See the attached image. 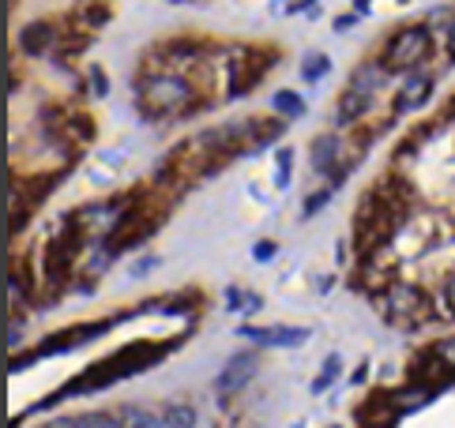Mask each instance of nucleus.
Segmentation results:
<instances>
[{
	"label": "nucleus",
	"mask_w": 455,
	"mask_h": 428,
	"mask_svg": "<svg viewBox=\"0 0 455 428\" xmlns=\"http://www.w3.org/2000/svg\"><path fill=\"white\" fill-rule=\"evenodd\" d=\"M226 301H230V308H234V312H256L260 308V297L237 290V286H230V290H226Z\"/></svg>",
	"instance_id": "obj_9"
},
{
	"label": "nucleus",
	"mask_w": 455,
	"mask_h": 428,
	"mask_svg": "<svg viewBox=\"0 0 455 428\" xmlns=\"http://www.w3.org/2000/svg\"><path fill=\"white\" fill-rule=\"evenodd\" d=\"M290 165H294V151H278V184L290 181Z\"/></svg>",
	"instance_id": "obj_15"
},
{
	"label": "nucleus",
	"mask_w": 455,
	"mask_h": 428,
	"mask_svg": "<svg viewBox=\"0 0 455 428\" xmlns=\"http://www.w3.org/2000/svg\"><path fill=\"white\" fill-rule=\"evenodd\" d=\"M444 304H448V312L455 315V278H452L448 286H444Z\"/></svg>",
	"instance_id": "obj_17"
},
{
	"label": "nucleus",
	"mask_w": 455,
	"mask_h": 428,
	"mask_svg": "<svg viewBox=\"0 0 455 428\" xmlns=\"http://www.w3.org/2000/svg\"><path fill=\"white\" fill-rule=\"evenodd\" d=\"M380 304H384L388 320H422L429 301H425V293H417L414 286H392Z\"/></svg>",
	"instance_id": "obj_2"
},
{
	"label": "nucleus",
	"mask_w": 455,
	"mask_h": 428,
	"mask_svg": "<svg viewBox=\"0 0 455 428\" xmlns=\"http://www.w3.org/2000/svg\"><path fill=\"white\" fill-rule=\"evenodd\" d=\"M365 109H369V94H361V90L350 87L346 94L339 98V124H354Z\"/></svg>",
	"instance_id": "obj_7"
},
{
	"label": "nucleus",
	"mask_w": 455,
	"mask_h": 428,
	"mask_svg": "<svg viewBox=\"0 0 455 428\" xmlns=\"http://www.w3.org/2000/svg\"><path fill=\"white\" fill-rule=\"evenodd\" d=\"M166 421H170V428H192L196 425V409L192 406H170L166 409Z\"/></svg>",
	"instance_id": "obj_12"
},
{
	"label": "nucleus",
	"mask_w": 455,
	"mask_h": 428,
	"mask_svg": "<svg viewBox=\"0 0 455 428\" xmlns=\"http://www.w3.org/2000/svg\"><path fill=\"white\" fill-rule=\"evenodd\" d=\"M275 109L278 113H286V117H297V113H305V101L294 94V90H278L275 94Z\"/></svg>",
	"instance_id": "obj_11"
},
{
	"label": "nucleus",
	"mask_w": 455,
	"mask_h": 428,
	"mask_svg": "<svg viewBox=\"0 0 455 428\" xmlns=\"http://www.w3.org/2000/svg\"><path fill=\"white\" fill-rule=\"evenodd\" d=\"M241 334L264 342V346H297V342L309 338L305 327H241Z\"/></svg>",
	"instance_id": "obj_4"
},
{
	"label": "nucleus",
	"mask_w": 455,
	"mask_h": 428,
	"mask_svg": "<svg viewBox=\"0 0 455 428\" xmlns=\"http://www.w3.org/2000/svg\"><path fill=\"white\" fill-rule=\"evenodd\" d=\"M380 83H384V72L373 68V64H365V68H361L358 76H354V90H361V94L373 98V90L380 87Z\"/></svg>",
	"instance_id": "obj_8"
},
{
	"label": "nucleus",
	"mask_w": 455,
	"mask_h": 428,
	"mask_svg": "<svg viewBox=\"0 0 455 428\" xmlns=\"http://www.w3.org/2000/svg\"><path fill=\"white\" fill-rule=\"evenodd\" d=\"M448 57H452V64H455V26H452V38H448Z\"/></svg>",
	"instance_id": "obj_18"
},
{
	"label": "nucleus",
	"mask_w": 455,
	"mask_h": 428,
	"mask_svg": "<svg viewBox=\"0 0 455 428\" xmlns=\"http://www.w3.org/2000/svg\"><path fill=\"white\" fill-rule=\"evenodd\" d=\"M331 379H339V357H331L328 365H324V376L317 379V384H312V390H324V387L331 384Z\"/></svg>",
	"instance_id": "obj_14"
},
{
	"label": "nucleus",
	"mask_w": 455,
	"mask_h": 428,
	"mask_svg": "<svg viewBox=\"0 0 455 428\" xmlns=\"http://www.w3.org/2000/svg\"><path fill=\"white\" fill-rule=\"evenodd\" d=\"M271 256H275V245H271V240H260V245H256V259L264 263V259H271Z\"/></svg>",
	"instance_id": "obj_16"
},
{
	"label": "nucleus",
	"mask_w": 455,
	"mask_h": 428,
	"mask_svg": "<svg viewBox=\"0 0 455 428\" xmlns=\"http://www.w3.org/2000/svg\"><path fill=\"white\" fill-rule=\"evenodd\" d=\"M429 94H433V79L429 76H410L403 83V90H399V109H403V113L406 109H417Z\"/></svg>",
	"instance_id": "obj_5"
},
{
	"label": "nucleus",
	"mask_w": 455,
	"mask_h": 428,
	"mask_svg": "<svg viewBox=\"0 0 455 428\" xmlns=\"http://www.w3.org/2000/svg\"><path fill=\"white\" fill-rule=\"evenodd\" d=\"M328 68H331V60L324 57V53H312V57H305V64H301V79L317 83V79H320Z\"/></svg>",
	"instance_id": "obj_10"
},
{
	"label": "nucleus",
	"mask_w": 455,
	"mask_h": 428,
	"mask_svg": "<svg viewBox=\"0 0 455 428\" xmlns=\"http://www.w3.org/2000/svg\"><path fill=\"white\" fill-rule=\"evenodd\" d=\"M184 98H189V87H184L181 79H154L151 83V106L159 109V113H173V109H181Z\"/></svg>",
	"instance_id": "obj_3"
},
{
	"label": "nucleus",
	"mask_w": 455,
	"mask_h": 428,
	"mask_svg": "<svg viewBox=\"0 0 455 428\" xmlns=\"http://www.w3.org/2000/svg\"><path fill=\"white\" fill-rule=\"evenodd\" d=\"M425 49H429V34H425L422 26H406V31H399L395 42L388 45V68L392 72L414 68V64L425 57Z\"/></svg>",
	"instance_id": "obj_1"
},
{
	"label": "nucleus",
	"mask_w": 455,
	"mask_h": 428,
	"mask_svg": "<svg viewBox=\"0 0 455 428\" xmlns=\"http://www.w3.org/2000/svg\"><path fill=\"white\" fill-rule=\"evenodd\" d=\"M331 195H335V184H328V188H324V192H317V195H309V203H305V211H301V214H305V218H309V214H312V211H320V207H324V203H328V199H331Z\"/></svg>",
	"instance_id": "obj_13"
},
{
	"label": "nucleus",
	"mask_w": 455,
	"mask_h": 428,
	"mask_svg": "<svg viewBox=\"0 0 455 428\" xmlns=\"http://www.w3.org/2000/svg\"><path fill=\"white\" fill-rule=\"evenodd\" d=\"M253 353H241V357H234V361H230V365H226V372H222V376H218V390H237L241 384H245V379L248 376H253Z\"/></svg>",
	"instance_id": "obj_6"
}]
</instances>
